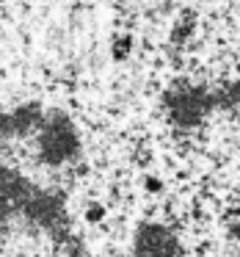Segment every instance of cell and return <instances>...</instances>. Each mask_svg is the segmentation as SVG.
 <instances>
[{"instance_id":"1","label":"cell","mask_w":240,"mask_h":257,"mask_svg":"<svg viewBox=\"0 0 240 257\" xmlns=\"http://www.w3.org/2000/svg\"><path fill=\"white\" fill-rule=\"evenodd\" d=\"M0 257H240V0H0Z\"/></svg>"}]
</instances>
